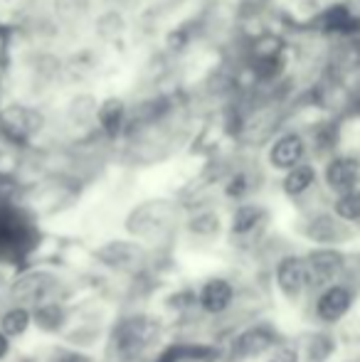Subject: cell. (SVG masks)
<instances>
[{"label":"cell","instance_id":"277c9868","mask_svg":"<svg viewBox=\"0 0 360 362\" xmlns=\"http://www.w3.org/2000/svg\"><path fill=\"white\" fill-rule=\"evenodd\" d=\"M343 269V254L336 249H316L306 257V284L311 286H323L333 281Z\"/></svg>","mask_w":360,"mask_h":362},{"label":"cell","instance_id":"30bf717a","mask_svg":"<svg viewBox=\"0 0 360 362\" xmlns=\"http://www.w3.org/2000/svg\"><path fill=\"white\" fill-rule=\"evenodd\" d=\"M232 298H235V288L225 279H210L202 286L200 296H197V300H200V305L207 313H222V310H227Z\"/></svg>","mask_w":360,"mask_h":362},{"label":"cell","instance_id":"603a6c76","mask_svg":"<svg viewBox=\"0 0 360 362\" xmlns=\"http://www.w3.org/2000/svg\"><path fill=\"white\" fill-rule=\"evenodd\" d=\"M217 217L215 215H200V217H195L190 222V229L195 234H212V232H217Z\"/></svg>","mask_w":360,"mask_h":362},{"label":"cell","instance_id":"7402d4cb","mask_svg":"<svg viewBox=\"0 0 360 362\" xmlns=\"http://www.w3.org/2000/svg\"><path fill=\"white\" fill-rule=\"evenodd\" d=\"M250 190V182H247V175L245 173H237V175L230 177V182H227L225 192L227 197H235V200H240V197H245V192Z\"/></svg>","mask_w":360,"mask_h":362},{"label":"cell","instance_id":"3957f363","mask_svg":"<svg viewBox=\"0 0 360 362\" xmlns=\"http://www.w3.org/2000/svg\"><path fill=\"white\" fill-rule=\"evenodd\" d=\"M0 129L15 144H25L33 134L42 129V116L25 106H8L0 114Z\"/></svg>","mask_w":360,"mask_h":362},{"label":"cell","instance_id":"8992f818","mask_svg":"<svg viewBox=\"0 0 360 362\" xmlns=\"http://www.w3.org/2000/svg\"><path fill=\"white\" fill-rule=\"evenodd\" d=\"M277 343V333L267 325H255V328L245 330L240 338L235 340L232 355L237 358H257V355L267 353L272 345Z\"/></svg>","mask_w":360,"mask_h":362},{"label":"cell","instance_id":"ac0fdd59","mask_svg":"<svg viewBox=\"0 0 360 362\" xmlns=\"http://www.w3.org/2000/svg\"><path fill=\"white\" fill-rule=\"evenodd\" d=\"M336 215L343 219H360V190L343 192L336 200Z\"/></svg>","mask_w":360,"mask_h":362},{"label":"cell","instance_id":"4fadbf2b","mask_svg":"<svg viewBox=\"0 0 360 362\" xmlns=\"http://www.w3.org/2000/svg\"><path fill=\"white\" fill-rule=\"evenodd\" d=\"M262 217H265V210H262V207L242 205L240 210L235 212V217H232V232L235 234H250L252 229L262 222Z\"/></svg>","mask_w":360,"mask_h":362},{"label":"cell","instance_id":"6da1fadb","mask_svg":"<svg viewBox=\"0 0 360 362\" xmlns=\"http://www.w3.org/2000/svg\"><path fill=\"white\" fill-rule=\"evenodd\" d=\"M35 247V232L10 207H0V259H23Z\"/></svg>","mask_w":360,"mask_h":362},{"label":"cell","instance_id":"d4e9b609","mask_svg":"<svg viewBox=\"0 0 360 362\" xmlns=\"http://www.w3.org/2000/svg\"><path fill=\"white\" fill-rule=\"evenodd\" d=\"M195 303H200V300H197V296L192 291H182L178 296H170V305H175V308H190Z\"/></svg>","mask_w":360,"mask_h":362},{"label":"cell","instance_id":"ffe728a7","mask_svg":"<svg viewBox=\"0 0 360 362\" xmlns=\"http://www.w3.org/2000/svg\"><path fill=\"white\" fill-rule=\"evenodd\" d=\"M333 353V338L331 335H316L308 343V362H323Z\"/></svg>","mask_w":360,"mask_h":362},{"label":"cell","instance_id":"8fae6325","mask_svg":"<svg viewBox=\"0 0 360 362\" xmlns=\"http://www.w3.org/2000/svg\"><path fill=\"white\" fill-rule=\"evenodd\" d=\"M96 116H99V124L101 129H104L106 136H119L121 129H124V119H126V106L121 99H106L104 104L99 106V111H96Z\"/></svg>","mask_w":360,"mask_h":362},{"label":"cell","instance_id":"f546056e","mask_svg":"<svg viewBox=\"0 0 360 362\" xmlns=\"http://www.w3.org/2000/svg\"><path fill=\"white\" fill-rule=\"evenodd\" d=\"M111 3H121V5H136L139 0H111Z\"/></svg>","mask_w":360,"mask_h":362},{"label":"cell","instance_id":"44dd1931","mask_svg":"<svg viewBox=\"0 0 360 362\" xmlns=\"http://www.w3.org/2000/svg\"><path fill=\"white\" fill-rule=\"evenodd\" d=\"M217 348L212 345H185L182 358L187 362H217Z\"/></svg>","mask_w":360,"mask_h":362},{"label":"cell","instance_id":"f1b7e54d","mask_svg":"<svg viewBox=\"0 0 360 362\" xmlns=\"http://www.w3.org/2000/svg\"><path fill=\"white\" fill-rule=\"evenodd\" d=\"M8 353H10V340H8V335L0 330V360H3Z\"/></svg>","mask_w":360,"mask_h":362},{"label":"cell","instance_id":"5b68a950","mask_svg":"<svg viewBox=\"0 0 360 362\" xmlns=\"http://www.w3.org/2000/svg\"><path fill=\"white\" fill-rule=\"evenodd\" d=\"M351 303H353V296L346 286H328L318 296L316 313L323 323H336V320H341L348 313Z\"/></svg>","mask_w":360,"mask_h":362},{"label":"cell","instance_id":"d6986e66","mask_svg":"<svg viewBox=\"0 0 360 362\" xmlns=\"http://www.w3.org/2000/svg\"><path fill=\"white\" fill-rule=\"evenodd\" d=\"M54 10L64 23H72L87 13V0H54Z\"/></svg>","mask_w":360,"mask_h":362},{"label":"cell","instance_id":"4dcf8cb0","mask_svg":"<svg viewBox=\"0 0 360 362\" xmlns=\"http://www.w3.org/2000/svg\"><path fill=\"white\" fill-rule=\"evenodd\" d=\"M356 114L360 116V96H358V99H356Z\"/></svg>","mask_w":360,"mask_h":362},{"label":"cell","instance_id":"e0dca14e","mask_svg":"<svg viewBox=\"0 0 360 362\" xmlns=\"http://www.w3.org/2000/svg\"><path fill=\"white\" fill-rule=\"evenodd\" d=\"M35 320L42 330H57L59 325L64 323V313L57 303H50V305H40L35 310Z\"/></svg>","mask_w":360,"mask_h":362},{"label":"cell","instance_id":"484cf974","mask_svg":"<svg viewBox=\"0 0 360 362\" xmlns=\"http://www.w3.org/2000/svg\"><path fill=\"white\" fill-rule=\"evenodd\" d=\"M269 362H298V353L294 348H279Z\"/></svg>","mask_w":360,"mask_h":362},{"label":"cell","instance_id":"cb8c5ba5","mask_svg":"<svg viewBox=\"0 0 360 362\" xmlns=\"http://www.w3.org/2000/svg\"><path fill=\"white\" fill-rule=\"evenodd\" d=\"M182 353H185V345H168V348L156 358V362H185Z\"/></svg>","mask_w":360,"mask_h":362},{"label":"cell","instance_id":"9a60e30c","mask_svg":"<svg viewBox=\"0 0 360 362\" xmlns=\"http://www.w3.org/2000/svg\"><path fill=\"white\" fill-rule=\"evenodd\" d=\"M356 25L358 23L353 20L351 10L346 5H336V8H331L323 15V28L331 30V33H351Z\"/></svg>","mask_w":360,"mask_h":362},{"label":"cell","instance_id":"5bb4252c","mask_svg":"<svg viewBox=\"0 0 360 362\" xmlns=\"http://www.w3.org/2000/svg\"><path fill=\"white\" fill-rule=\"evenodd\" d=\"M139 257V249L131 247L126 242H116V244H109L99 252V259L104 264H111V267H124L126 262H134Z\"/></svg>","mask_w":360,"mask_h":362},{"label":"cell","instance_id":"4316f807","mask_svg":"<svg viewBox=\"0 0 360 362\" xmlns=\"http://www.w3.org/2000/svg\"><path fill=\"white\" fill-rule=\"evenodd\" d=\"M187 42V35L182 33V30H173V33H170V37H168V47L170 49H175V52H178V49H182V45Z\"/></svg>","mask_w":360,"mask_h":362},{"label":"cell","instance_id":"7c38bea8","mask_svg":"<svg viewBox=\"0 0 360 362\" xmlns=\"http://www.w3.org/2000/svg\"><path fill=\"white\" fill-rule=\"evenodd\" d=\"M313 180H316V170L311 165H296L284 177V192L286 195H301L313 185Z\"/></svg>","mask_w":360,"mask_h":362},{"label":"cell","instance_id":"83f0119b","mask_svg":"<svg viewBox=\"0 0 360 362\" xmlns=\"http://www.w3.org/2000/svg\"><path fill=\"white\" fill-rule=\"evenodd\" d=\"M54 362H89V358L77 355V353H64V355H59V360H54Z\"/></svg>","mask_w":360,"mask_h":362},{"label":"cell","instance_id":"7a4b0ae2","mask_svg":"<svg viewBox=\"0 0 360 362\" xmlns=\"http://www.w3.org/2000/svg\"><path fill=\"white\" fill-rule=\"evenodd\" d=\"M156 335H158V325L151 318H129L116 330V350L124 358L139 355L153 343Z\"/></svg>","mask_w":360,"mask_h":362},{"label":"cell","instance_id":"52a82bcc","mask_svg":"<svg viewBox=\"0 0 360 362\" xmlns=\"http://www.w3.org/2000/svg\"><path fill=\"white\" fill-rule=\"evenodd\" d=\"M303 139L298 134H286L274 144L272 153H269V160L274 168L279 170H294V168L301 163L303 158Z\"/></svg>","mask_w":360,"mask_h":362},{"label":"cell","instance_id":"9c48e42d","mask_svg":"<svg viewBox=\"0 0 360 362\" xmlns=\"http://www.w3.org/2000/svg\"><path fill=\"white\" fill-rule=\"evenodd\" d=\"M277 284L289 298L298 296L303 288V284H306V262L298 257L281 259L277 267Z\"/></svg>","mask_w":360,"mask_h":362},{"label":"cell","instance_id":"2e32d148","mask_svg":"<svg viewBox=\"0 0 360 362\" xmlns=\"http://www.w3.org/2000/svg\"><path fill=\"white\" fill-rule=\"evenodd\" d=\"M30 318H33V315L25 308H10L8 313L0 318V330H3L8 338L10 335H23L30 325Z\"/></svg>","mask_w":360,"mask_h":362},{"label":"cell","instance_id":"ba28073f","mask_svg":"<svg viewBox=\"0 0 360 362\" xmlns=\"http://www.w3.org/2000/svg\"><path fill=\"white\" fill-rule=\"evenodd\" d=\"M360 180V163L356 158H336L326 168V182L333 190L351 192Z\"/></svg>","mask_w":360,"mask_h":362}]
</instances>
